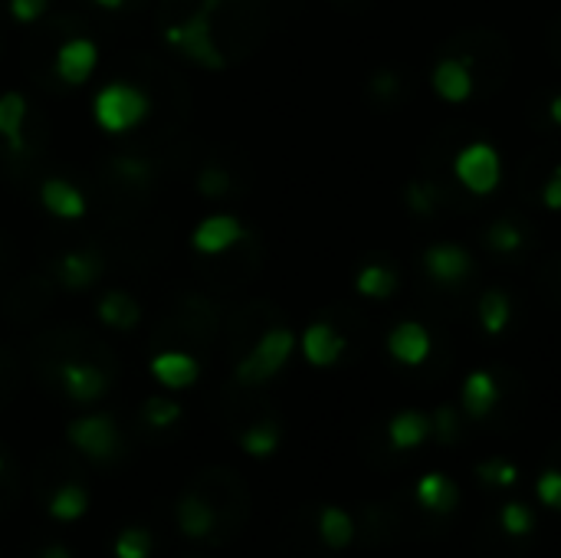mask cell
I'll use <instances>...</instances> for the list:
<instances>
[{"mask_svg":"<svg viewBox=\"0 0 561 558\" xmlns=\"http://www.w3.org/2000/svg\"><path fill=\"white\" fill-rule=\"evenodd\" d=\"M437 56L460 59L470 69L473 92L480 95H496L513 72V46L500 30H483V26L460 30L440 43Z\"/></svg>","mask_w":561,"mask_h":558,"instance_id":"cell-1","label":"cell"},{"mask_svg":"<svg viewBox=\"0 0 561 558\" xmlns=\"http://www.w3.org/2000/svg\"><path fill=\"white\" fill-rule=\"evenodd\" d=\"M293 349H296V335H293V329H286V326H273V329H266V332L260 335V342H256L243 358H240V365H237V382H240V385H247V388L266 385L273 375H279V372H283V365L289 362Z\"/></svg>","mask_w":561,"mask_h":558,"instance_id":"cell-2","label":"cell"},{"mask_svg":"<svg viewBox=\"0 0 561 558\" xmlns=\"http://www.w3.org/2000/svg\"><path fill=\"white\" fill-rule=\"evenodd\" d=\"M92 112H95V122L102 132L125 135L135 125H141V118L148 115V95L131 82H112V86L99 89Z\"/></svg>","mask_w":561,"mask_h":558,"instance_id":"cell-3","label":"cell"},{"mask_svg":"<svg viewBox=\"0 0 561 558\" xmlns=\"http://www.w3.org/2000/svg\"><path fill=\"white\" fill-rule=\"evenodd\" d=\"M454 174L470 194H490L496 191L503 178V164L493 145L486 141H470L454 155Z\"/></svg>","mask_w":561,"mask_h":558,"instance_id":"cell-4","label":"cell"},{"mask_svg":"<svg viewBox=\"0 0 561 558\" xmlns=\"http://www.w3.org/2000/svg\"><path fill=\"white\" fill-rule=\"evenodd\" d=\"M66 437H69V444H72L82 457H89V460H95V464L112 460V457L118 454V447H122V434H118V428H115V421H112L108 414L76 418V421L66 428Z\"/></svg>","mask_w":561,"mask_h":558,"instance_id":"cell-5","label":"cell"},{"mask_svg":"<svg viewBox=\"0 0 561 558\" xmlns=\"http://www.w3.org/2000/svg\"><path fill=\"white\" fill-rule=\"evenodd\" d=\"M424 270L427 276L440 286V289H463V283L477 273L473 257L463 247L454 243H437L424 250Z\"/></svg>","mask_w":561,"mask_h":558,"instance_id":"cell-6","label":"cell"},{"mask_svg":"<svg viewBox=\"0 0 561 558\" xmlns=\"http://www.w3.org/2000/svg\"><path fill=\"white\" fill-rule=\"evenodd\" d=\"M56 375H59L66 398H72L76 405H95L108 391L105 372L92 362H59Z\"/></svg>","mask_w":561,"mask_h":558,"instance_id":"cell-7","label":"cell"},{"mask_svg":"<svg viewBox=\"0 0 561 558\" xmlns=\"http://www.w3.org/2000/svg\"><path fill=\"white\" fill-rule=\"evenodd\" d=\"M174 520H178V529L187 536V539H194V543H201V539H207L214 529H217V506H214V500H207V493H201V490H191V493H184L178 503H174Z\"/></svg>","mask_w":561,"mask_h":558,"instance_id":"cell-8","label":"cell"},{"mask_svg":"<svg viewBox=\"0 0 561 558\" xmlns=\"http://www.w3.org/2000/svg\"><path fill=\"white\" fill-rule=\"evenodd\" d=\"M95 62H99V49H95V43L85 39V36L66 39V43L59 46V53H56V72H59V79H62L66 86H82V82L92 76Z\"/></svg>","mask_w":561,"mask_h":558,"instance_id":"cell-9","label":"cell"},{"mask_svg":"<svg viewBox=\"0 0 561 558\" xmlns=\"http://www.w3.org/2000/svg\"><path fill=\"white\" fill-rule=\"evenodd\" d=\"M404 204H408V210H411L414 217H434L437 210L454 207L457 197H454V191H450L447 181H440L437 174H427V178L411 181V184L404 187Z\"/></svg>","mask_w":561,"mask_h":558,"instance_id":"cell-10","label":"cell"},{"mask_svg":"<svg viewBox=\"0 0 561 558\" xmlns=\"http://www.w3.org/2000/svg\"><path fill=\"white\" fill-rule=\"evenodd\" d=\"M191 240H194L197 253L217 257V253H224V250H230L233 243L243 240V224L237 217H230V214H217V217L201 220Z\"/></svg>","mask_w":561,"mask_h":558,"instance_id":"cell-11","label":"cell"},{"mask_svg":"<svg viewBox=\"0 0 561 558\" xmlns=\"http://www.w3.org/2000/svg\"><path fill=\"white\" fill-rule=\"evenodd\" d=\"M503 401V391H500V382L496 375L490 372H470L467 382H463V391H460V405L463 411L473 418V421H483L496 411V405Z\"/></svg>","mask_w":561,"mask_h":558,"instance_id":"cell-12","label":"cell"},{"mask_svg":"<svg viewBox=\"0 0 561 558\" xmlns=\"http://www.w3.org/2000/svg\"><path fill=\"white\" fill-rule=\"evenodd\" d=\"M388 352L401 365H424L431 358V335L421 322H401L388 335Z\"/></svg>","mask_w":561,"mask_h":558,"instance_id":"cell-13","label":"cell"},{"mask_svg":"<svg viewBox=\"0 0 561 558\" xmlns=\"http://www.w3.org/2000/svg\"><path fill=\"white\" fill-rule=\"evenodd\" d=\"M345 352V339L335 332V326L329 322H312L306 332H302V355L309 365L316 368H329L342 358Z\"/></svg>","mask_w":561,"mask_h":558,"instance_id":"cell-14","label":"cell"},{"mask_svg":"<svg viewBox=\"0 0 561 558\" xmlns=\"http://www.w3.org/2000/svg\"><path fill=\"white\" fill-rule=\"evenodd\" d=\"M102 270H105V263L95 250H69V253H62V260L56 266L59 283L66 289H79V293L89 289L102 276Z\"/></svg>","mask_w":561,"mask_h":558,"instance_id":"cell-15","label":"cell"},{"mask_svg":"<svg viewBox=\"0 0 561 558\" xmlns=\"http://www.w3.org/2000/svg\"><path fill=\"white\" fill-rule=\"evenodd\" d=\"M151 375H154L164 388L181 391V388H191V385L201 378V365H197V358L187 355V352H161V355L151 358Z\"/></svg>","mask_w":561,"mask_h":558,"instance_id":"cell-16","label":"cell"},{"mask_svg":"<svg viewBox=\"0 0 561 558\" xmlns=\"http://www.w3.org/2000/svg\"><path fill=\"white\" fill-rule=\"evenodd\" d=\"M414 493H417L421 510H427V513H434V516H450V513L460 506V490H457V483H454L450 477H444V474H427V477H421Z\"/></svg>","mask_w":561,"mask_h":558,"instance_id":"cell-17","label":"cell"},{"mask_svg":"<svg viewBox=\"0 0 561 558\" xmlns=\"http://www.w3.org/2000/svg\"><path fill=\"white\" fill-rule=\"evenodd\" d=\"M39 201L43 207L59 217V220H79L85 214V197L76 184L62 181V178H49L43 187H39Z\"/></svg>","mask_w":561,"mask_h":558,"instance_id":"cell-18","label":"cell"},{"mask_svg":"<svg viewBox=\"0 0 561 558\" xmlns=\"http://www.w3.org/2000/svg\"><path fill=\"white\" fill-rule=\"evenodd\" d=\"M434 89L447 99V102H467L473 95V79L470 69L454 59V56H437L434 66Z\"/></svg>","mask_w":561,"mask_h":558,"instance_id":"cell-19","label":"cell"},{"mask_svg":"<svg viewBox=\"0 0 561 558\" xmlns=\"http://www.w3.org/2000/svg\"><path fill=\"white\" fill-rule=\"evenodd\" d=\"M434 434V421L421 411H401L388 424V441L394 451H414Z\"/></svg>","mask_w":561,"mask_h":558,"instance_id":"cell-20","label":"cell"},{"mask_svg":"<svg viewBox=\"0 0 561 558\" xmlns=\"http://www.w3.org/2000/svg\"><path fill=\"white\" fill-rule=\"evenodd\" d=\"M99 319H102L105 326L118 329V332H128V329L138 326L141 309H138V303H135L128 293L112 289V293H105V296L99 299Z\"/></svg>","mask_w":561,"mask_h":558,"instance_id":"cell-21","label":"cell"},{"mask_svg":"<svg viewBox=\"0 0 561 558\" xmlns=\"http://www.w3.org/2000/svg\"><path fill=\"white\" fill-rule=\"evenodd\" d=\"M23 122H26V99L20 92H3L0 95V138L13 151H23L26 148Z\"/></svg>","mask_w":561,"mask_h":558,"instance_id":"cell-22","label":"cell"},{"mask_svg":"<svg viewBox=\"0 0 561 558\" xmlns=\"http://www.w3.org/2000/svg\"><path fill=\"white\" fill-rule=\"evenodd\" d=\"M355 533H358V526H355V520L342 506H325L319 513V536H322V543L329 549H335V553L348 549L355 543Z\"/></svg>","mask_w":561,"mask_h":558,"instance_id":"cell-23","label":"cell"},{"mask_svg":"<svg viewBox=\"0 0 561 558\" xmlns=\"http://www.w3.org/2000/svg\"><path fill=\"white\" fill-rule=\"evenodd\" d=\"M529 243V234L526 227L516 220V217H496L490 227H486V247L500 257H513L519 253L523 247Z\"/></svg>","mask_w":561,"mask_h":558,"instance_id":"cell-24","label":"cell"},{"mask_svg":"<svg viewBox=\"0 0 561 558\" xmlns=\"http://www.w3.org/2000/svg\"><path fill=\"white\" fill-rule=\"evenodd\" d=\"M398 273L385 263H368L355 276V289L368 299H391L398 293Z\"/></svg>","mask_w":561,"mask_h":558,"instance_id":"cell-25","label":"cell"},{"mask_svg":"<svg viewBox=\"0 0 561 558\" xmlns=\"http://www.w3.org/2000/svg\"><path fill=\"white\" fill-rule=\"evenodd\" d=\"M46 510H49V516L56 523H76V520H82L89 513V493L79 483H66V487H59L49 497V506Z\"/></svg>","mask_w":561,"mask_h":558,"instance_id":"cell-26","label":"cell"},{"mask_svg":"<svg viewBox=\"0 0 561 558\" xmlns=\"http://www.w3.org/2000/svg\"><path fill=\"white\" fill-rule=\"evenodd\" d=\"M510 319H513L510 296L503 289H486L480 296V326H483V332L486 335H503Z\"/></svg>","mask_w":561,"mask_h":558,"instance_id":"cell-27","label":"cell"},{"mask_svg":"<svg viewBox=\"0 0 561 558\" xmlns=\"http://www.w3.org/2000/svg\"><path fill=\"white\" fill-rule=\"evenodd\" d=\"M279 441H283V431H279L276 421H256V424H250L240 434V447L250 457H270V454H276Z\"/></svg>","mask_w":561,"mask_h":558,"instance_id":"cell-28","label":"cell"},{"mask_svg":"<svg viewBox=\"0 0 561 558\" xmlns=\"http://www.w3.org/2000/svg\"><path fill=\"white\" fill-rule=\"evenodd\" d=\"M151 549H154V539L148 529H138V526H128L115 536L112 543V553L115 558H151Z\"/></svg>","mask_w":561,"mask_h":558,"instance_id":"cell-29","label":"cell"},{"mask_svg":"<svg viewBox=\"0 0 561 558\" xmlns=\"http://www.w3.org/2000/svg\"><path fill=\"white\" fill-rule=\"evenodd\" d=\"M368 95L378 102V105H394L404 99V79L401 72L394 69H378L371 79H368Z\"/></svg>","mask_w":561,"mask_h":558,"instance_id":"cell-30","label":"cell"},{"mask_svg":"<svg viewBox=\"0 0 561 558\" xmlns=\"http://www.w3.org/2000/svg\"><path fill=\"white\" fill-rule=\"evenodd\" d=\"M141 421L148 428H154V431H164V428L181 421V405L171 401V398H148L141 405Z\"/></svg>","mask_w":561,"mask_h":558,"instance_id":"cell-31","label":"cell"},{"mask_svg":"<svg viewBox=\"0 0 561 558\" xmlns=\"http://www.w3.org/2000/svg\"><path fill=\"white\" fill-rule=\"evenodd\" d=\"M477 480H480V483H486V487L506 490V487H516V480H519V470H516V464L493 457V460H483V464H477Z\"/></svg>","mask_w":561,"mask_h":558,"instance_id":"cell-32","label":"cell"},{"mask_svg":"<svg viewBox=\"0 0 561 558\" xmlns=\"http://www.w3.org/2000/svg\"><path fill=\"white\" fill-rule=\"evenodd\" d=\"M500 526H503L506 536L523 539V536H529V533L536 529V516H533L529 506H523V503H506V506L500 510Z\"/></svg>","mask_w":561,"mask_h":558,"instance_id":"cell-33","label":"cell"},{"mask_svg":"<svg viewBox=\"0 0 561 558\" xmlns=\"http://www.w3.org/2000/svg\"><path fill=\"white\" fill-rule=\"evenodd\" d=\"M434 437L444 444V447H450V444H457L460 441V411H454L450 405H440L437 411H434Z\"/></svg>","mask_w":561,"mask_h":558,"instance_id":"cell-34","label":"cell"},{"mask_svg":"<svg viewBox=\"0 0 561 558\" xmlns=\"http://www.w3.org/2000/svg\"><path fill=\"white\" fill-rule=\"evenodd\" d=\"M197 191H201L204 197H224V194L230 191V174L220 171L217 164H210V168H204V171L197 174Z\"/></svg>","mask_w":561,"mask_h":558,"instance_id":"cell-35","label":"cell"},{"mask_svg":"<svg viewBox=\"0 0 561 558\" xmlns=\"http://www.w3.org/2000/svg\"><path fill=\"white\" fill-rule=\"evenodd\" d=\"M536 497L549 506V510H559L561 503V470L556 467H549L542 477H539V483H536Z\"/></svg>","mask_w":561,"mask_h":558,"instance_id":"cell-36","label":"cell"},{"mask_svg":"<svg viewBox=\"0 0 561 558\" xmlns=\"http://www.w3.org/2000/svg\"><path fill=\"white\" fill-rule=\"evenodd\" d=\"M49 10V0H10V13L20 23H33Z\"/></svg>","mask_w":561,"mask_h":558,"instance_id":"cell-37","label":"cell"},{"mask_svg":"<svg viewBox=\"0 0 561 558\" xmlns=\"http://www.w3.org/2000/svg\"><path fill=\"white\" fill-rule=\"evenodd\" d=\"M542 204H546L549 210H561V161H556L552 178L542 181Z\"/></svg>","mask_w":561,"mask_h":558,"instance_id":"cell-38","label":"cell"},{"mask_svg":"<svg viewBox=\"0 0 561 558\" xmlns=\"http://www.w3.org/2000/svg\"><path fill=\"white\" fill-rule=\"evenodd\" d=\"M546 46L552 53V59L561 66V13L549 23V33H546Z\"/></svg>","mask_w":561,"mask_h":558,"instance_id":"cell-39","label":"cell"},{"mask_svg":"<svg viewBox=\"0 0 561 558\" xmlns=\"http://www.w3.org/2000/svg\"><path fill=\"white\" fill-rule=\"evenodd\" d=\"M36 558H72V553H69L66 546H46Z\"/></svg>","mask_w":561,"mask_h":558,"instance_id":"cell-40","label":"cell"},{"mask_svg":"<svg viewBox=\"0 0 561 558\" xmlns=\"http://www.w3.org/2000/svg\"><path fill=\"white\" fill-rule=\"evenodd\" d=\"M549 118L561 125V92L559 95H552V102H549Z\"/></svg>","mask_w":561,"mask_h":558,"instance_id":"cell-41","label":"cell"},{"mask_svg":"<svg viewBox=\"0 0 561 558\" xmlns=\"http://www.w3.org/2000/svg\"><path fill=\"white\" fill-rule=\"evenodd\" d=\"M549 467H556V470H561V437L549 447Z\"/></svg>","mask_w":561,"mask_h":558,"instance_id":"cell-42","label":"cell"},{"mask_svg":"<svg viewBox=\"0 0 561 558\" xmlns=\"http://www.w3.org/2000/svg\"><path fill=\"white\" fill-rule=\"evenodd\" d=\"M95 3H99V7H105V10H118L125 0H95Z\"/></svg>","mask_w":561,"mask_h":558,"instance_id":"cell-43","label":"cell"},{"mask_svg":"<svg viewBox=\"0 0 561 558\" xmlns=\"http://www.w3.org/2000/svg\"><path fill=\"white\" fill-rule=\"evenodd\" d=\"M342 3H362V0H342Z\"/></svg>","mask_w":561,"mask_h":558,"instance_id":"cell-44","label":"cell"},{"mask_svg":"<svg viewBox=\"0 0 561 558\" xmlns=\"http://www.w3.org/2000/svg\"><path fill=\"white\" fill-rule=\"evenodd\" d=\"M0 470H3V460H0Z\"/></svg>","mask_w":561,"mask_h":558,"instance_id":"cell-45","label":"cell"}]
</instances>
